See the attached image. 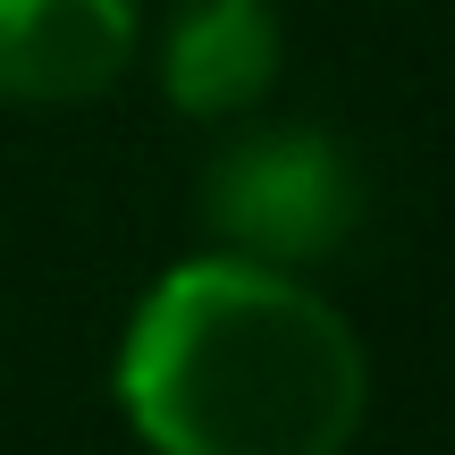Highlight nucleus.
I'll use <instances>...</instances> for the list:
<instances>
[{
  "instance_id": "1",
  "label": "nucleus",
  "mask_w": 455,
  "mask_h": 455,
  "mask_svg": "<svg viewBox=\"0 0 455 455\" xmlns=\"http://www.w3.org/2000/svg\"><path fill=\"white\" fill-rule=\"evenodd\" d=\"M110 396L152 455H346L371 413V355L304 270L212 244L135 295Z\"/></svg>"
},
{
  "instance_id": "4",
  "label": "nucleus",
  "mask_w": 455,
  "mask_h": 455,
  "mask_svg": "<svg viewBox=\"0 0 455 455\" xmlns=\"http://www.w3.org/2000/svg\"><path fill=\"white\" fill-rule=\"evenodd\" d=\"M278 68H287V26L270 0H178L161 26V93L178 118L228 127L270 101Z\"/></svg>"
},
{
  "instance_id": "2",
  "label": "nucleus",
  "mask_w": 455,
  "mask_h": 455,
  "mask_svg": "<svg viewBox=\"0 0 455 455\" xmlns=\"http://www.w3.org/2000/svg\"><path fill=\"white\" fill-rule=\"evenodd\" d=\"M363 169L312 118H270L244 127L236 144L212 152L203 169V228L220 236V253L270 261V270H321L363 236Z\"/></svg>"
},
{
  "instance_id": "3",
  "label": "nucleus",
  "mask_w": 455,
  "mask_h": 455,
  "mask_svg": "<svg viewBox=\"0 0 455 455\" xmlns=\"http://www.w3.org/2000/svg\"><path fill=\"white\" fill-rule=\"evenodd\" d=\"M144 9L135 0H0V101L68 110L110 93L135 68Z\"/></svg>"
}]
</instances>
